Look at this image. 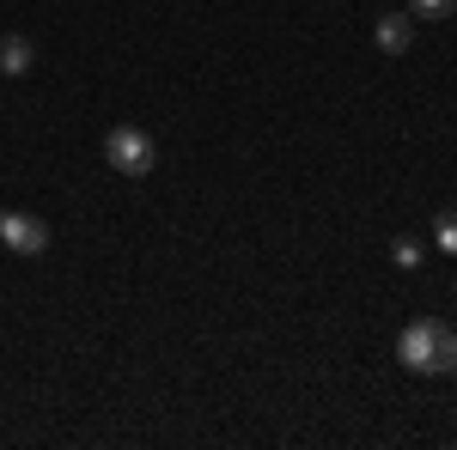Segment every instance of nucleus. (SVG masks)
I'll use <instances>...</instances> for the list:
<instances>
[{
    "mask_svg": "<svg viewBox=\"0 0 457 450\" xmlns=\"http://www.w3.org/2000/svg\"><path fill=\"white\" fill-rule=\"evenodd\" d=\"M372 43H378L385 55H403V49L415 43V12H385V19L372 25Z\"/></svg>",
    "mask_w": 457,
    "mask_h": 450,
    "instance_id": "obj_4",
    "label": "nucleus"
},
{
    "mask_svg": "<svg viewBox=\"0 0 457 450\" xmlns=\"http://www.w3.org/2000/svg\"><path fill=\"white\" fill-rule=\"evenodd\" d=\"M390 262L396 268H421V238H396L390 243Z\"/></svg>",
    "mask_w": 457,
    "mask_h": 450,
    "instance_id": "obj_7",
    "label": "nucleus"
},
{
    "mask_svg": "<svg viewBox=\"0 0 457 450\" xmlns=\"http://www.w3.org/2000/svg\"><path fill=\"white\" fill-rule=\"evenodd\" d=\"M433 238H439V250L457 262V213H439V219H433Z\"/></svg>",
    "mask_w": 457,
    "mask_h": 450,
    "instance_id": "obj_6",
    "label": "nucleus"
},
{
    "mask_svg": "<svg viewBox=\"0 0 457 450\" xmlns=\"http://www.w3.org/2000/svg\"><path fill=\"white\" fill-rule=\"evenodd\" d=\"M153 159H159V152H153V135L135 128V122H116V128L104 135V165H110V171L146 176V171H153Z\"/></svg>",
    "mask_w": 457,
    "mask_h": 450,
    "instance_id": "obj_2",
    "label": "nucleus"
},
{
    "mask_svg": "<svg viewBox=\"0 0 457 450\" xmlns=\"http://www.w3.org/2000/svg\"><path fill=\"white\" fill-rule=\"evenodd\" d=\"M396 359L421 378H445V372H457V329H445L439 316H415L396 335Z\"/></svg>",
    "mask_w": 457,
    "mask_h": 450,
    "instance_id": "obj_1",
    "label": "nucleus"
},
{
    "mask_svg": "<svg viewBox=\"0 0 457 450\" xmlns=\"http://www.w3.org/2000/svg\"><path fill=\"white\" fill-rule=\"evenodd\" d=\"M0 243L12 256H43L49 250V225L37 213H0Z\"/></svg>",
    "mask_w": 457,
    "mask_h": 450,
    "instance_id": "obj_3",
    "label": "nucleus"
},
{
    "mask_svg": "<svg viewBox=\"0 0 457 450\" xmlns=\"http://www.w3.org/2000/svg\"><path fill=\"white\" fill-rule=\"evenodd\" d=\"M37 68V43L31 37H0V73L6 79H25Z\"/></svg>",
    "mask_w": 457,
    "mask_h": 450,
    "instance_id": "obj_5",
    "label": "nucleus"
},
{
    "mask_svg": "<svg viewBox=\"0 0 457 450\" xmlns=\"http://www.w3.org/2000/svg\"><path fill=\"white\" fill-rule=\"evenodd\" d=\"M409 12H415V19H452L457 0H409Z\"/></svg>",
    "mask_w": 457,
    "mask_h": 450,
    "instance_id": "obj_8",
    "label": "nucleus"
}]
</instances>
